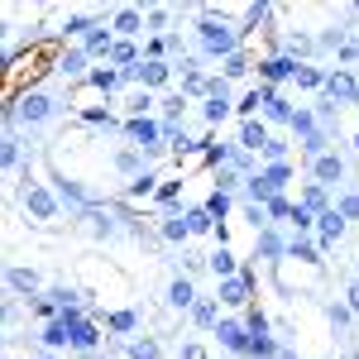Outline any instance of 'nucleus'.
I'll use <instances>...</instances> for the list:
<instances>
[{
  "mask_svg": "<svg viewBox=\"0 0 359 359\" xmlns=\"http://www.w3.org/2000/svg\"><path fill=\"white\" fill-rule=\"evenodd\" d=\"M311 177H316L321 187H340V182L350 177V163H345L340 154H321V158H311Z\"/></svg>",
  "mask_w": 359,
  "mask_h": 359,
  "instance_id": "ddd939ff",
  "label": "nucleus"
},
{
  "mask_svg": "<svg viewBox=\"0 0 359 359\" xmlns=\"http://www.w3.org/2000/svg\"><path fill=\"white\" fill-rule=\"evenodd\" d=\"M269 125H264V120H240V149H245V154H264V149H269Z\"/></svg>",
  "mask_w": 359,
  "mask_h": 359,
  "instance_id": "2eb2a0df",
  "label": "nucleus"
},
{
  "mask_svg": "<svg viewBox=\"0 0 359 359\" xmlns=\"http://www.w3.org/2000/svg\"><path fill=\"white\" fill-rule=\"evenodd\" d=\"M53 67L62 72V77H67V82H91V72H96L86 48H67V53H57V57H53Z\"/></svg>",
  "mask_w": 359,
  "mask_h": 359,
  "instance_id": "1a4fd4ad",
  "label": "nucleus"
},
{
  "mask_svg": "<svg viewBox=\"0 0 359 359\" xmlns=\"http://www.w3.org/2000/svg\"><path fill=\"white\" fill-rule=\"evenodd\" d=\"M39 359H62V355H39Z\"/></svg>",
  "mask_w": 359,
  "mask_h": 359,
  "instance_id": "603ef678",
  "label": "nucleus"
},
{
  "mask_svg": "<svg viewBox=\"0 0 359 359\" xmlns=\"http://www.w3.org/2000/svg\"><path fill=\"white\" fill-rule=\"evenodd\" d=\"M216 302L221 306H235V311H240V306H254V273H235V278H225L221 287H216Z\"/></svg>",
  "mask_w": 359,
  "mask_h": 359,
  "instance_id": "0eeeda50",
  "label": "nucleus"
},
{
  "mask_svg": "<svg viewBox=\"0 0 359 359\" xmlns=\"http://www.w3.org/2000/svg\"><path fill=\"white\" fill-rule=\"evenodd\" d=\"M125 111H130V120H139V115H154V96H149V91H135V96L125 101Z\"/></svg>",
  "mask_w": 359,
  "mask_h": 359,
  "instance_id": "e433bc0d",
  "label": "nucleus"
},
{
  "mask_svg": "<svg viewBox=\"0 0 359 359\" xmlns=\"http://www.w3.org/2000/svg\"><path fill=\"white\" fill-rule=\"evenodd\" d=\"M20 206H25L29 221L43 225V230L62 225V196H57L53 187H43V182H34V177H29V168L20 172Z\"/></svg>",
  "mask_w": 359,
  "mask_h": 359,
  "instance_id": "f257e3e1",
  "label": "nucleus"
},
{
  "mask_svg": "<svg viewBox=\"0 0 359 359\" xmlns=\"http://www.w3.org/2000/svg\"><path fill=\"white\" fill-rule=\"evenodd\" d=\"M292 206H297V201H292V196H273V201H269V221H292Z\"/></svg>",
  "mask_w": 359,
  "mask_h": 359,
  "instance_id": "4c0bfd02",
  "label": "nucleus"
},
{
  "mask_svg": "<svg viewBox=\"0 0 359 359\" xmlns=\"http://www.w3.org/2000/svg\"><path fill=\"white\" fill-rule=\"evenodd\" d=\"M326 316H331V326H335V331H345V326L355 321V311H350L345 302H331V311H326Z\"/></svg>",
  "mask_w": 359,
  "mask_h": 359,
  "instance_id": "c03bdc74",
  "label": "nucleus"
},
{
  "mask_svg": "<svg viewBox=\"0 0 359 359\" xmlns=\"http://www.w3.org/2000/svg\"><path fill=\"white\" fill-rule=\"evenodd\" d=\"M5 287H10V297H39L43 278H39V269H25V264H10V269H5Z\"/></svg>",
  "mask_w": 359,
  "mask_h": 359,
  "instance_id": "f8f14e48",
  "label": "nucleus"
},
{
  "mask_svg": "<svg viewBox=\"0 0 359 359\" xmlns=\"http://www.w3.org/2000/svg\"><path fill=\"white\" fill-rule=\"evenodd\" d=\"M245 326H249V335H273L269 331V316H264L259 306H245Z\"/></svg>",
  "mask_w": 359,
  "mask_h": 359,
  "instance_id": "58836bf2",
  "label": "nucleus"
},
{
  "mask_svg": "<svg viewBox=\"0 0 359 359\" xmlns=\"http://www.w3.org/2000/svg\"><path fill=\"white\" fill-rule=\"evenodd\" d=\"M125 355H130V359H158V355H163V345H158L154 335H144V340H135Z\"/></svg>",
  "mask_w": 359,
  "mask_h": 359,
  "instance_id": "f704fd0d",
  "label": "nucleus"
},
{
  "mask_svg": "<svg viewBox=\"0 0 359 359\" xmlns=\"http://www.w3.org/2000/svg\"><path fill=\"white\" fill-rule=\"evenodd\" d=\"M216 340H221V350H230V355L249 359V345H254V335H249L245 321H235V316H221V326H216Z\"/></svg>",
  "mask_w": 359,
  "mask_h": 359,
  "instance_id": "6e6552de",
  "label": "nucleus"
},
{
  "mask_svg": "<svg viewBox=\"0 0 359 359\" xmlns=\"http://www.w3.org/2000/svg\"><path fill=\"white\" fill-rule=\"evenodd\" d=\"M201 302V297H196V287H192V278H172V283H168V306H172V311H192V306Z\"/></svg>",
  "mask_w": 359,
  "mask_h": 359,
  "instance_id": "dca6fc26",
  "label": "nucleus"
},
{
  "mask_svg": "<svg viewBox=\"0 0 359 359\" xmlns=\"http://www.w3.org/2000/svg\"><path fill=\"white\" fill-rule=\"evenodd\" d=\"M335 211H340L345 221H359V192H340L335 196Z\"/></svg>",
  "mask_w": 359,
  "mask_h": 359,
  "instance_id": "ea45409f",
  "label": "nucleus"
},
{
  "mask_svg": "<svg viewBox=\"0 0 359 359\" xmlns=\"http://www.w3.org/2000/svg\"><path fill=\"white\" fill-rule=\"evenodd\" d=\"M206 269H211V273L221 278V283H225V278H235V273H245L230 245H216V254H206Z\"/></svg>",
  "mask_w": 359,
  "mask_h": 359,
  "instance_id": "f3484780",
  "label": "nucleus"
},
{
  "mask_svg": "<svg viewBox=\"0 0 359 359\" xmlns=\"http://www.w3.org/2000/svg\"><path fill=\"white\" fill-rule=\"evenodd\" d=\"M182 269H187V273H201V269H206V254H182Z\"/></svg>",
  "mask_w": 359,
  "mask_h": 359,
  "instance_id": "09e8293b",
  "label": "nucleus"
},
{
  "mask_svg": "<svg viewBox=\"0 0 359 359\" xmlns=\"http://www.w3.org/2000/svg\"><path fill=\"white\" fill-rule=\"evenodd\" d=\"M249 67H254V57H249V48H240L235 57H225L221 77H225V82H240V77H249Z\"/></svg>",
  "mask_w": 359,
  "mask_h": 359,
  "instance_id": "cd10ccee",
  "label": "nucleus"
},
{
  "mask_svg": "<svg viewBox=\"0 0 359 359\" xmlns=\"http://www.w3.org/2000/svg\"><path fill=\"white\" fill-rule=\"evenodd\" d=\"M245 182H249V177H245V172H240V168H230V163H225V168H216V192L235 196V192H240V187H245Z\"/></svg>",
  "mask_w": 359,
  "mask_h": 359,
  "instance_id": "bb28decb",
  "label": "nucleus"
},
{
  "mask_svg": "<svg viewBox=\"0 0 359 359\" xmlns=\"http://www.w3.org/2000/svg\"><path fill=\"white\" fill-rule=\"evenodd\" d=\"M39 340H43V350H48V355H57V350H72V331L62 326V316H57V321H48Z\"/></svg>",
  "mask_w": 359,
  "mask_h": 359,
  "instance_id": "4be33fe9",
  "label": "nucleus"
},
{
  "mask_svg": "<svg viewBox=\"0 0 359 359\" xmlns=\"http://www.w3.org/2000/svg\"><path fill=\"white\" fill-rule=\"evenodd\" d=\"M345 306H350V311H359V278L345 287Z\"/></svg>",
  "mask_w": 359,
  "mask_h": 359,
  "instance_id": "8fccbe9b",
  "label": "nucleus"
},
{
  "mask_svg": "<svg viewBox=\"0 0 359 359\" xmlns=\"http://www.w3.org/2000/svg\"><path fill=\"white\" fill-rule=\"evenodd\" d=\"M187 316H192L196 331H216V326H221V302H216V297H201Z\"/></svg>",
  "mask_w": 359,
  "mask_h": 359,
  "instance_id": "6ab92c4d",
  "label": "nucleus"
},
{
  "mask_svg": "<svg viewBox=\"0 0 359 359\" xmlns=\"http://www.w3.org/2000/svg\"><path fill=\"white\" fill-rule=\"evenodd\" d=\"M106 326H111L115 335H130L139 326V316H135V311H111V316H106Z\"/></svg>",
  "mask_w": 359,
  "mask_h": 359,
  "instance_id": "c9c22d12",
  "label": "nucleus"
},
{
  "mask_svg": "<svg viewBox=\"0 0 359 359\" xmlns=\"http://www.w3.org/2000/svg\"><path fill=\"white\" fill-rule=\"evenodd\" d=\"M125 135H130V144H135L144 158H158L163 154V120H154V115H139V120H125Z\"/></svg>",
  "mask_w": 359,
  "mask_h": 359,
  "instance_id": "20e7f679",
  "label": "nucleus"
},
{
  "mask_svg": "<svg viewBox=\"0 0 359 359\" xmlns=\"http://www.w3.org/2000/svg\"><path fill=\"white\" fill-rule=\"evenodd\" d=\"M115 172H125L130 182H135V177H144V154H139L135 144H125V149L115 154Z\"/></svg>",
  "mask_w": 359,
  "mask_h": 359,
  "instance_id": "5701e85b",
  "label": "nucleus"
},
{
  "mask_svg": "<svg viewBox=\"0 0 359 359\" xmlns=\"http://www.w3.org/2000/svg\"><path fill=\"white\" fill-rule=\"evenodd\" d=\"M278 359H297V355H292V350H287V345H283V355H278Z\"/></svg>",
  "mask_w": 359,
  "mask_h": 359,
  "instance_id": "3c124183",
  "label": "nucleus"
},
{
  "mask_svg": "<svg viewBox=\"0 0 359 359\" xmlns=\"http://www.w3.org/2000/svg\"><path fill=\"white\" fill-rule=\"evenodd\" d=\"M292 182V163H264L254 177L245 182V201H259V206H269L273 196H283V187Z\"/></svg>",
  "mask_w": 359,
  "mask_h": 359,
  "instance_id": "7ed1b4c3",
  "label": "nucleus"
},
{
  "mask_svg": "<svg viewBox=\"0 0 359 359\" xmlns=\"http://www.w3.org/2000/svg\"><path fill=\"white\" fill-rule=\"evenodd\" d=\"M264 115H269V120H273V125H287V130H292V106H287V96H273V101H269V106H264Z\"/></svg>",
  "mask_w": 359,
  "mask_h": 359,
  "instance_id": "72a5a7b5",
  "label": "nucleus"
},
{
  "mask_svg": "<svg viewBox=\"0 0 359 359\" xmlns=\"http://www.w3.org/2000/svg\"><path fill=\"white\" fill-rule=\"evenodd\" d=\"M273 273H278V287H283V292H292V287H297V292H311V287L321 283V264H302V259L287 254L283 264H273Z\"/></svg>",
  "mask_w": 359,
  "mask_h": 359,
  "instance_id": "39448f33",
  "label": "nucleus"
},
{
  "mask_svg": "<svg viewBox=\"0 0 359 359\" xmlns=\"http://www.w3.org/2000/svg\"><path fill=\"white\" fill-rule=\"evenodd\" d=\"M340 235H345V216H340V211H326V216H321V221H316V245L321 249H331L335 240H340Z\"/></svg>",
  "mask_w": 359,
  "mask_h": 359,
  "instance_id": "a211bd4d",
  "label": "nucleus"
},
{
  "mask_svg": "<svg viewBox=\"0 0 359 359\" xmlns=\"http://www.w3.org/2000/svg\"><path fill=\"white\" fill-rule=\"evenodd\" d=\"M144 25H149V15H144L139 5H120V10L111 15L115 39H135V34H144Z\"/></svg>",
  "mask_w": 359,
  "mask_h": 359,
  "instance_id": "4468645a",
  "label": "nucleus"
},
{
  "mask_svg": "<svg viewBox=\"0 0 359 359\" xmlns=\"http://www.w3.org/2000/svg\"><path fill=\"white\" fill-rule=\"evenodd\" d=\"M201 120H206L211 130H216V125H225V120H230V101H221V96H206V101H201Z\"/></svg>",
  "mask_w": 359,
  "mask_h": 359,
  "instance_id": "c85d7f7f",
  "label": "nucleus"
},
{
  "mask_svg": "<svg viewBox=\"0 0 359 359\" xmlns=\"http://www.w3.org/2000/svg\"><path fill=\"white\" fill-rule=\"evenodd\" d=\"M321 101H331L335 111H340V106H355V101H359L355 72H350V67H335L331 77H326V91H321Z\"/></svg>",
  "mask_w": 359,
  "mask_h": 359,
  "instance_id": "423d86ee",
  "label": "nucleus"
},
{
  "mask_svg": "<svg viewBox=\"0 0 359 359\" xmlns=\"http://www.w3.org/2000/svg\"><path fill=\"white\" fill-rule=\"evenodd\" d=\"M355 359H359V345H355Z\"/></svg>",
  "mask_w": 359,
  "mask_h": 359,
  "instance_id": "5fc2aeb1",
  "label": "nucleus"
},
{
  "mask_svg": "<svg viewBox=\"0 0 359 359\" xmlns=\"http://www.w3.org/2000/svg\"><path fill=\"white\" fill-rule=\"evenodd\" d=\"M259 158H264V163H287V139H269V149H264V154H259Z\"/></svg>",
  "mask_w": 359,
  "mask_h": 359,
  "instance_id": "a19ab883",
  "label": "nucleus"
},
{
  "mask_svg": "<svg viewBox=\"0 0 359 359\" xmlns=\"http://www.w3.org/2000/svg\"><path fill=\"white\" fill-rule=\"evenodd\" d=\"M355 154H359V135H355Z\"/></svg>",
  "mask_w": 359,
  "mask_h": 359,
  "instance_id": "864d4df0",
  "label": "nucleus"
},
{
  "mask_svg": "<svg viewBox=\"0 0 359 359\" xmlns=\"http://www.w3.org/2000/svg\"><path fill=\"white\" fill-rule=\"evenodd\" d=\"M0 163H5V172H15V168L25 163V144L15 135H5V144H0Z\"/></svg>",
  "mask_w": 359,
  "mask_h": 359,
  "instance_id": "2f4dec72",
  "label": "nucleus"
},
{
  "mask_svg": "<svg viewBox=\"0 0 359 359\" xmlns=\"http://www.w3.org/2000/svg\"><path fill=\"white\" fill-rule=\"evenodd\" d=\"M297 57H287V53H278V57H264L259 62V77H264V86H273L278 91V82H297Z\"/></svg>",
  "mask_w": 359,
  "mask_h": 359,
  "instance_id": "9b49d317",
  "label": "nucleus"
},
{
  "mask_svg": "<svg viewBox=\"0 0 359 359\" xmlns=\"http://www.w3.org/2000/svg\"><path fill=\"white\" fill-rule=\"evenodd\" d=\"M177 359H206V345H196V340H187V345L177 350Z\"/></svg>",
  "mask_w": 359,
  "mask_h": 359,
  "instance_id": "de8ad7c7",
  "label": "nucleus"
},
{
  "mask_svg": "<svg viewBox=\"0 0 359 359\" xmlns=\"http://www.w3.org/2000/svg\"><path fill=\"white\" fill-rule=\"evenodd\" d=\"M182 115H187V96H182V91H172V96L163 101V125H168V130H172V125H182Z\"/></svg>",
  "mask_w": 359,
  "mask_h": 359,
  "instance_id": "473e14b6",
  "label": "nucleus"
},
{
  "mask_svg": "<svg viewBox=\"0 0 359 359\" xmlns=\"http://www.w3.org/2000/svg\"><path fill=\"white\" fill-rule=\"evenodd\" d=\"M77 221H82L86 235H111V230H115V221H111V211H106V206H86Z\"/></svg>",
  "mask_w": 359,
  "mask_h": 359,
  "instance_id": "412c9836",
  "label": "nucleus"
},
{
  "mask_svg": "<svg viewBox=\"0 0 359 359\" xmlns=\"http://www.w3.org/2000/svg\"><path fill=\"white\" fill-rule=\"evenodd\" d=\"M53 115H57V96H53V91H43V86H34V91H20L15 106H5V125L39 130V125H48Z\"/></svg>",
  "mask_w": 359,
  "mask_h": 359,
  "instance_id": "f03ea898",
  "label": "nucleus"
},
{
  "mask_svg": "<svg viewBox=\"0 0 359 359\" xmlns=\"http://www.w3.org/2000/svg\"><path fill=\"white\" fill-rule=\"evenodd\" d=\"M158 235H163L168 245H187V240H192V225H187V216H163Z\"/></svg>",
  "mask_w": 359,
  "mask_h": 359,
  "instance_id": "393cba45",
  "label": "nucleus"
},
{
  "mask_svg": "<svg viewBox=\"0 0 359 359\" xmlns=\"http://www.w3.org/2000/svg\"><path fill=\"white\" fill-rule=\"evenodd\" d=\"M283 48H287V57H306L311 48H316V43H311L306 34H287V43H283Z\"/></svg>",
  "mask_w": 359,
  "mask_h": 359,
  "instance_id": "37998d69",
  "label": "nucleus"
},
{
  "mask_svg": "<svg viewBox=\"0 0 359 359\" xmlns=\"http://www.w3.org/2000/svg\"><path fill=\"white\" fill-rule=\"evenodd\" d=\"M182 216H187V225H192V235H216V230H221V221H216L206 206H187Z\"/></svg>",
  "mask_w": 359,
  "mask_h": 359,
  "instance_id": "a878e982",
  "label": "nucleus"
},
{
  "mask_svg": "<svg viewBox=\"0 0 359 359\" xmlns=\"http://www.w3.org/2000/svg\"><path fill=\"white\" fill-rule=\"evenodd\" d=\"M168 20H172V10H168V5H154V10H149V34H154V39H163Z\"/></svg>",
  "mask_w": 359,
  "mask_h": 359,
  "instance_id": "79ce46f5",
  "label": "nucleus"
},
{
  "mask_svg": "<svg viewBox=\"0 0 359 359\" xmlns=\"http://www.w3.org/2000/svg\"><path fill=\"white\" fill-rule=\"evenodd\" d=\"M287 249H292V240H283V235H278V225H269V230H259V235H254V259H264V264H283V259H287Z\"/></svg>",
  "mask_w": 359,
  "mask_h": 359,
  "instance_id": "9d476101",
  "label": "nucleus"
},
{
  "mask_svg": "<svg viewBox=\"0 0 359 359\" xmlns=\"http://www.w3.org/2000/svg\"><path fill=\"white\" fill-rule=\"evenodd\" d=\"M86 86H91V91H101V96H111V91H120V86H125V72H120V67H96Z\"/></svg>",
  "mask_w": 359,
  "mask_h": 359,
  "instance_id": "b1692460",
  "label": "nucleus"
},
{
  "mask_svg": "<svg viewBox=\"0 0 359 359\" xmlns=\"http://www.w3.org/2000/svg\"><path fill=\"white\" fill-rule=\"evenodd\" d=\"M326 77H331V72H321V67H311V62L297 67V86H302V91H326Z\"/></svg>",
  "mask_w": 359,
  "mask_h": 359,
  "instance_id": "c756f323",
  "label": "nucleus"
},
{
  "mask_svg": "<svg viewBox=\"0 0 359 359\" xmlns=\"http://www.w3.org/2000/svg\"><path fill=\"white\" fill-rule=\"evenodd\" d=\"M154 182H158V177H154V172H144V177H135L125 192H130V196H149V192H154Z\"/></svg>",
  "mask_w": 359,
  "mask_h": 359,
  "instance_id": "49530a36",
  "label": "nucleus"
},
{
  "mask_svg": "<svg viewBox=\"0 0 359 359\" xmlns=\"http://www.w3.org/2000/svg\"><path fill=\"white\" fill-rule=\"evenodd\" d=\"M297 206H302V211H311V216L321 221V216L331 211V196H326V187H321V182H306V192L297 196Z\"/></svg>",
  "mask_w": 359,
  "mask_h": 359,
  "instance_id": "aec40b11",
  "label": "nucleus"
},
{
  "mask_svg": "<svg viewBox=\"0 0 359 359\" xmlns=\"http://www.w3.org/2000/svg\"><path fill=\"white\" fill-rule=\"evenodd\" d=\"M206 211H211L216 221H225V211H230V196H225V192H211V196H206Z\"/></svg>",
  "mask_w": 359,
  "mask_h": 359,
  "instance_id": "a18cd8bd",
  "label": "nucleus"
},
{
  "mask_svg": "<svg viewBox=\"0 0 359 359\" xmlns=\"http://www.w3.org/2000/svg\"><path fill=\"white\" fill-rule=\"evenodd\" d=\"M292 259H302V264H321V245L316 240H306V235H292V249H287Z\"/></svg>",
  "mask_w": 359,
  "mask_h": 359,
  "instance_id": "7c9ffc66",
  "label": "nucleus"
}]
</instances>
